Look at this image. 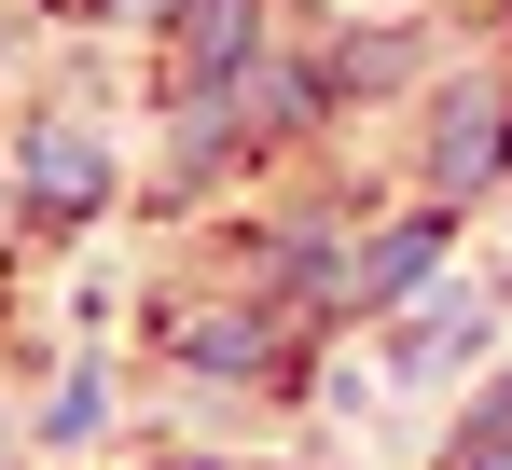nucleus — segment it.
<instances>
[{"mask_svg": "<svg viewBox=\"0 0 512 470\" xmlns=\"http://www.w3.org/2000/svg\"><path fill=\"white\" fill-rule=\"evenodd\" d=\"M236 56H250V0H194V28H180V83L236 70Z\"/></svg>", "mask_w": 512, "mask_h": 470, "instance_id": "7ed1b4c3", "label": "nucleus"}, {"mask_svg": "<svg viewBox=\"0 0 512 470\" xmlns=\"http://www.w3.org/2000/svg\"><path fill=\"white\" fill-rule=\"evenodd\" d=\"M28 180H42V208H84L97 194V139L84 125H42V139H28Z\"/></svg>", "mask_w": 512, "mask_h": 470, "instance_id": "f03ea898", "label": "nucleus"}, {"mask_svg": "<svg viewBox=\"0 0 512 470\" xmlns=\"http://www.w3.org/2000/svg\"><path fill=\"white\" fill-rule=\"evenodd\" d=\"M416 263H429V222H402V235H388V249H374V263H360V277H346V291H402Z\"/></svg>", "mask_w": 512, "mask_h": 470, "instance_id": "20e7f679", "label": "nucleus"}, {"mask_svg": "<svg viewBox=\"0 0 512 470\" xmlns=\"http://www.w3.org/2000/svg\"><path fill=\"white\" fill-rule=\"evenodd\" d=\"M499 153H512V111H499V97H457V139H429V166H443V194H471V180H485Z\"/></svg>", "mask_w": 512, "mask_h": 470, "instance_id": "f257e3e1", "label": "nucleus"}]
</instances>
